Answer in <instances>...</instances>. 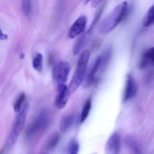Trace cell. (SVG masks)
I'll return each mask as SVG.
<instances>
[{
    "label": "cell",
    "instance_id": "obj_10",
    "mask_svg": "<svg viewBox=\"0 0 154 154\" xmlns=\"http://www.w3.org/2000/svg\"><path fill=\"white\" fill-rule=\"evenodd\" d=\"M101 66H102V57H98L95 60L91 69H90L88 74H87V78L84 80V86H85V87H88L92 85V84L94 81L95 78H96V73L99 71Z\"/></svg>",
    "mask_w": 154,
    "mask_h": 154
},
{
    "label": "cell",
    "instance_id": "obj_11",
    "mask_svg": "<svg viewBox=\"0 0 154 154\" xmlns=\"http://www.w3.org/2000/svg\"><path fill=\"white\" fill-rule=\"evenodd\" d=\"M74 121V117L72 114L66 115L62 118L60 123V129L62 132H66L72 126Z\"/></svg>",
    "mask_w": 154,
    "mask_h": 154
},
{
    "label": "cell",
    "instance_id": "obj_8",
    "mask_svg": "<svg viewBox=\"0 0 154 154\" xmlns=\"http://www.w3.org/2000/svg\"><path fill=\"white\" fill-rule=\"evenodd\" d=\"M71 92L66 85L57 87V96L55 100V106L58 109H63L67 105Z\"/></svg>",
    "mask_w": 154,
    "mask_h": 154
},
{
    "label": "cell",
    "instance_id": "obj_21",
    "mask_svg": "<svg viewBox=\"0 0 154 154\" xmlns=\"http://www.w3.org/2000/svg\"><path fill=\"white\" fill-rule=\"evenodd\" d=\"M7 38H8L7 35L4 34V33H3L2 32H1V35H0V39H1L2 41H3V40H6V39H7Z\"/></svg>",
    "mask_w": 154,
    "mask_h": 154
},
{
    "label": "cell",
    "instance_id": "obj_1",
    "mask_svg": "<svg viewBox=\"0 0 154 154\" xmlns=\"http://www.w3.org/2000/svg\"><path fill=\"white\" fill-rule=\"evenodd\" d=\"M127 2L124 1L117 5L111 13L100 23L98 27L99 32L102 35H105L114 29L124 19L127 13Z\"/></svg>",
    "mask_w": 154,
    "mask_h": 154
},
{
    "label": "cell",
    "instance_id": "obj_14",
    "mask_svg": "<svg viewBox=\"0 0 154 154\" xmlns=\"http://www.w3.org/2000/svg\"><path fill=\"white\" fill-rule=\"evenodd\" d=\"M32 67L37 72H42L43 68V57L40 53H37L32 59Z\"/></svg>",
    "mask_w": 154,
    "mask_h": 154
},
{
    "label": "cell",
    "instance_id": "obj_2",
    "mask_svg": "<svg viewBox=\"0 0 154 154\" xmlns=\"http://www.w3.org/2000/svg\"><path fill=\"white\" fill-rule=\"evenodd\" d=\"M90 56V54L89 51H83L80 55L78 63H77L76 69H75L72 81L69 85V88L71 93H73L75 91H77L80 86L82 84L83 81L85 78V74L87 72Z\"/></svg>",
    "mask_w": 154,
    "mask_h": 154
},
{
    "label": "cell",
    "instance_id": "obj_4",
    "mask_svg": "<svg viewBox=\"0 0 154 154\" xmlns=\"http://www.w3.org/2000/svg\"><path fill=\"white\" fill-rule=\"evenodd\" d=\"M50 117L47 111H42L35 119L32 122L26 130V135L30 137L35 136L38 134L43 132L49 124Z\"/></svg>",
    "mask_w": 154,
    "mask_h": 154
},
{
    "label": "cell",
    "instance_id": "obj_16",
    "mask_svg": "<svg viewBox=\"0 0 154 154\" xmlns=\"http://www.w3.org/2000/svg\"><path fill=\"white\" fill-rule=\"evenodd\" d=\"M26 100V95L24 93H21L19 96H18L17 99L16 100V102H14V110L15 112L17 114L18 112L20 111V110L22 109L23 106L24 105V104Z\"/></svg>",
    "mask_w": 154,
    "mask_h": 154
},
{
    "label": "cell",
    "instance_id": "obj_19",
    "mask_svg": "<svg viewBox=\"0 0 154 154\" xmlns=\"http://www.w3.org/2000/svg\"><path fill=\"white\" fill-rule=\"evenodd\" d=\"M59 138H60V136H59L58 134H54V135H53L51 137V138L49 139V141H48V149L54 148V147L57 145V143H58Z\"/></svg>",
    "mask_w": 154,
    "mask_h": 154
},
{
    "label": "cell",
    "instance_id": "obj_7",
    "mask_svg": "<svg viewBox=\"0 0 154 154\" xmlns=\"http://www.w3.org/2000/svg\"><path fill=\"white\" fill-rule=\"evenodd\" d=\"M121 138L118 132H114L108 139L105 145L106 154H120Z\"/></svg>",
    "mask_w": 154,
    "mask_h": 154
},
{
    "label": "cell",
    "instance_id": "obj_5",
    "mask_svg": "<svg viewBox=\"0 0 154 154\" xmlns=\"http://www.w3.org/2000/svg\"><path fill=\"white\" fill-rule=\"evenodd\" d=\"M70 73V65L66 62H59L53 69L52 75L57 87L66 85V82Z\"/></svg>",
    "mask_w": 154,
    "mask_h": 154
},
{
    "label": "cell",
    "instance_id": "obj_20",
    "mask_svg": "<svg viewBox=\"0 0 154 154\" xmlns=\"http://www.w3.org/2000/svg\"><path fill=\"white\" fill-rule=\"evenodd\" d=\"M103 1L104 0H92V2H91L92 7L96 8L97 6H99Z\"/></svg>",
    "mask_w": 154,
    "mask_h": 154
},
{
    "label": "cell",
    "instance_id": "obj_12",
    "mask_svg": "<svg viewBox=\"0 0 154 154\" xmlns=\"http://www.w3.org/2000/svg\"><path fill=\"white\" fill-rule=\"evenodd\" d=\"M154 64V47L150 48L146 51L143 55L142 60H141V66L143 67L147 65Z\"/></svg>",
    "mask_w": 154,
    "mask_h": 154
},
{
    "label": "cell",
    "instance_id": "obj_17",
    "mask_svg": "<svg viewBox=\"0 0 154 154\" xmlns=\"http://www.w3.org/2000/svg\"><path fill=\"white\" fill-rule=\"evenodd\" d=\"M79 152V143L75 139L71 141L66 150V154H78Z\"/></svg>",
    "mask_w": 154,
    "mask_h": 154
},
{
    "label": "cell",
    "instance_id": "obj_22",
    "mask_svg": "<svg viewBox=\"0 0 154 154\" xmlns=\"http://www.w3.org/2000/svg\"><path fill=\"white\" fill-rule=\"evenodd\" d=\"M86 1H87V2H90V0H86Z\"/></svg>",
    "mask_w": 154,
    "mask_h": 154
},
{
    "label": "cell",
    "instance_id": "obj_13",
    "mask_svg": "<svg viewBox=\"0 0 154 154\" xmlns=\"http://www.w3.org/2000/svg\"><path fill=\"white\" fill-rule=\"evenodd\" d=\"M91 106H92V102L91 99H88L86 101L85 104L84 105L82 108V111L81 113V117H80V120H81V123H84L87 118L88 117L89 114H90V111L91 110Z\"/></svg>",
    "mask_w": 154,
    "mask_h": 154
},
{
    "label": "cell",
    "instance_id": "obj_3",
    "mask_svg": "<svg viewBox=\"0 0 154 154\" xmlns=\"http://www.w3.org/2000/svg\"><path fill=\"white\" fill-rule=\"evenodd\" d=\"M28 111L29 104L26 102L23 106L22 109L20 110V111L17 114L11 129L10 132H9L7 140H6V146L7 147H11V146L13 145L16 142L19 135H20L21 132H22L23 129L24 127V124H25Z\"/></svg>",
    "mask_w": 154,
    "mask_h": 154
},
{
    "label": "cell",
    "instance_id": "obj_9",
    "mask_svg": "<svg viewBox=\"0 0 154 154\" xmlns=\"http://www.w3.org/2000/svg\"><path fill=\"white\" fill-rule=\"evenodd\" d=\"M137 90H138V87H137V84L135 79L132 75H128L127 78H126L124 94H123V101L127 102L135 97L137 93Z\"/></svg>",
    "mask_w": 154,
    "mask_h": 154
},
{
    "label": "cell",
    "instance_id": "obj_6",
    "mask_svg": "<svg viewBox=\"0 0 154 154\" xmlns=\"http://www.w3.org/2000/svg\"><path fill=\"white\" fill-rule=\"evenodd\" d=\"M87 23V18L86 16H80L74 22L69 31V37L70 38H75L78 36L81 35L85 30Z\"/></svg>",
    "mask_w": 154,
    "mask_h": 154
},
{
    "label": "cell",
    "instance_id": "obj_18",
    "mask_svg": "<svg viewBox=\"0 0 154 154\" xmlns=\"http://www.w3.org/2000/svg\"><path fill=\"white\" fill-rule=\"evenodd\" d=\"M21 9L25 16L29 17L32 12L31 0H22L21 2Z\"/></svg>",
    "mask_w": 154,
    "mask_h": 154
},
{
    "label": "cell",
    "instance_id": "obj_15",
    "mask_svg": "<svg viewBox=\"0 0 154 154\" xmlns=\"http://www.w3.org/2000/svg\"><path fill=\"white\" fill-rule=\"evenodd\" d=\"M154 23V5L149 8L148 11L146 14V16L144 17L143 25L145 27H149L153 25Z\"/></svg>",
    "mask_w": 154,
    "mask_h": 154
}]
</instances>
